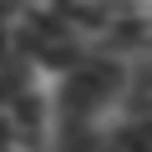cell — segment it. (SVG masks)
Segmentation results:
<instances>
[{
  "mask_svg": "<svg viewBox=\"0 0 152 152\" xmlns=\"http://www.w3.org/2000/svg\"><path fill=\"white\" fill-rule=\"evenodd\" d=\"M117 81H122V71L112 61H76L66 71V81H61V117H66V127H81L86 117H96L112 102Z\"/></svg>",
  "mask_w": 152,
  "mask_h": 152,
  "instance_id": "cell-1",
  "label": "cell"
}]
</instances>
